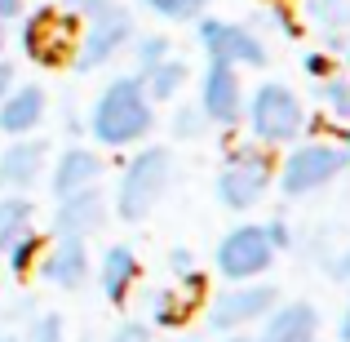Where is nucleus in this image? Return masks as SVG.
<instances>
[{"label": "nucleus", "mask_w": 350, "mask_h": 342, "mask_svg": "<svg viewBox=\"0 0 350 342\" xmlns=\"http://www.w3.org/2000/svg\"><path fill=\"white\" fill-rule=\"evenodd\" d=\"M350 169V147L346 143H297L275 169V187L280 196L301 200L310 191H324L333 178Z\"/></svg>", "instance_id": "39448f33"}, {"label": "nucleus", "mask_w": 350, "mask_h": 342, "mask_svg": "<svg viewBox=\"0 0 350 342\" xmlns=\"http://www.w3.org/2000/svg\"><path fill=\"white\" fill-rule=\"evenodd\" d=\"M133 36H137L133 32V14H129L124 5H107L103 14L85 18V27H80V36H76V53H71L76 76H89V71L107 67L120 49L133 45Z\"/></svg>", "instance_id": "423d86ee"}, {"label": "nucleus", "mask_w": 350, "mask_h": 342, "mask_svg": "<svg viewBox=\"0 0 350 342\" xmlns=\"http://www.w3.org/2000/svg\"><path fill=\"white\" fill-rule=\"evenodd\" d=\"M107 5H116V0H62L58 9H67L71 18H94V14H103Z\"/></svg>", "instance_id": "7c9ffc66"}, {"label": "nucleus", "mask_w": 350, "mask_h": 342, "mask_svg": "<svg viewBox=\"0 0 350 342\" xmlns=\"http://www.w3.org/2000/svg\"><path fill=\"white\" fill-rule=\"evenodd\" d=\"M14 85H18V80H14V62H5V58H0V98H5Z\"/></svg>", "instance_id": "72a5a7b5"}, {"label": "nucleus", "mask_w": 350, "mask_h": 342, "mask_svg": "<svg viewBox=\"0 0 350 342\" xmlns=\"http://www.w3.org/2000/svg\"><path fill=\"white\" fill-rule=\"evenodd\" d=\"M44 164H49V143L44 138H18L0 151V187L9 196H27L36 182L44 178Z\"/></svg>", "instance_id": "f8f14e48"}, {"label": "nucleus", "mask_w": 350, "mask_h": 342, "mask_svg": "<svg viewBox=\"0 0 350 342\" xmlns=\"http://www.w3.org/2000/svg\"><path fill=\"white\" fill-rule=\"evenodd\" d=\"M319 311L315 302H275V311L262 320L253 342H315Z\"/></svg>", "instance_id": "dca6fc26"}, {"label": "nucleus", "mask_w": 350, "mask_h": 342, "mask_svg": "<svg viewBox=\"0 0 350 342\" xmlns=\"http://www.w3.org/2000/svg\"><path fill=\"white\" fill-rule=\"evenodd\" d=\"M40 236H36V231H27L23 240H14V245L5 249V258H9V271L18 276V280H27V276L36 271V262H40Z\"/></svg>", "instance_id": "5701e85b"}, {"label": "nucleus", "mask_w": 350, "mask_h": 342, "mask_svg": "<svg viewBox=\"0 0 350 342\" xmlns=\"http://www.w3.org/2000/svg\"><path fill=\"white\" fill-rule=\"evenodd\" d=\"M76 18L67 14V9L49 5V9H36L31 18H27L23 27V49L27 58H36L40 67H62V62H71V53H76Z\"/></svg>", "instance_id": "1a4fd4ad"}, {"label": "nucleus", "mask_w": 350, "mask_h": 342, "mask_svg": "<svg viewBox=\"0 0 350 342\" xmlns=\"http://www.w3.org/2000/svg\"><path fill=\"white\" fill-rule=\"evenodd\" d=\"M266 231V240H271V249L280 254V249H293V227H288V218H271V223H262Z\"/></svg>", "instance_id": "c756f323"}, {"label": "nucleus", "mask_w": 350, "mask_h": 342, "mask_svg": "<svg viewBox=\"0 0 350 342\" xmlns=\"http://www.w3.org/2000/svg\"><path fill=\"white\" fill-rule=\"evenodd\" d=\"M137 280H142V262H137V254L129 245H111L98 258V289H103V298L111 307H124Z\"/></svg>", "instance_id": "6ab92c4d"}, {"label": "nucleus", "mask_w": 350, "mask_h": 342, "mask_svg": "<svg viewBox=\"0 0 350 342\" xmlns=\"http://www.w3.org/2000/svg\"><path fill=\"white\" fill-rule=\"evenodd\" d=\"M271 262H275V249H271V240H266L262 223H235L222 240H217V249H213L217 276L231 280V284L262 280V276L271 271Z\"/></svg>", "instance_id": "0eeeda50"}, {"label": "nucleus", "mask_w": 350, "mask_h": 342, "mask_svg": "<svg viewBox=\"0 0 350 342\" xmlns=\"http://www.w3.org/2000/svg\"><path fill=\"white\" fill-rule=\"evenodd\" d=\"M23 342H67V329H62V316H53V311H44V316H36L31 325H27V338Z\"/></svg>", "instance_id": "bb28decb"}, {"label": "nucleus", "mask_w": 350, "mask_h": 342, "mask_svg": "<svg viewBox=\"0 0 350 342\" xmlns=\"http://www.w3.org/2000/svg\"><path fill=\"white\" fill-rule=\"evenodd\" d=\"M200 271L187 276V280H169L160 284V289L151 293V316H146V325H160V329H182L191 320V311H196L200 302Z\"/></svg>", "instance_id": "a211bd4d"}, {"label": "nucleus", "mask_w": 350, "mask_h": 342, "mask_svg": "<svg viewBox=\"0 0 350 342\" xmlns=\"http://www.w3.org/2000/svg\"><path fill=\"white\" fill-rule=\"evenodd\" d=\"M244 120L262 147H284L306 134V107L284 80H262L244 98Z\"/></svg>", "instance_id": "20e7f679"}, {"label": "nucleus", "mask_w": 350, "mask_h": 342, "mask_svg": "<svg viewBox=\"0 0 350 342\" xmlns=\"http://www.w3.org/2000/svg\"><path fill=\"white\" fill-rule=\"evenodd\" d=\"M151 129H155V103L146 98L137 76H116L89 107V138L98 147L124 151V147L142 143Z\"/></svg>", "instance_id": "f257e3e1"}, {"label": "nucleus", "mask_w": 350, "mask_h": 342, "mask_svg": "<svg viewBox=\"0 0 350 342\" xmlns=\"http://www.w3.org/2000/svg\"><path fill=\"white\" fill-rule=\"evenodd\" d=\"M226 342H253V334H226Z\"/></svg>", "instance_id": "4c0bfd02"}, {"label": "nucleus", "mask_w": 350, "mask_h": 342, "mask_svg": "<svg viewBox=\"0 0 350 342\" xmlns=\"http://www.w3.org/2000/svg\"><path fill=\"white\" fill-rule=\"evenodd\" d=\"M301 67H306V76H310V80L333 76V62H328V53H306V58H301Z\"/></svg>", "instance_id": "2f4dec72"}, {"label": "nucleus", "mask_w": 350, "mask_h": 342, "mask_svg": "<svg viewBox=\"0 0 350 342\" xmlns=\"http://www.w3.org/2000/svg\"><path fill=\"white\" fill-rule=\"evenodd\" d=\"M333 271L342 276V280H350V249H346V254H342V258H337V262H333Z\"/></svg>", "instance_id": "c9c22d12"}, {"label": "nucleus", "mask_w": 350, "mask_h": 342, "mask_svg": "<svg viewBox=\"0 0 350 342\" xmlns=\"http://www.w3.org/2000/svg\"><path fill=\"white\" fill-rule=\"evenodd\" d=\"M196 40H200V49L208 53V62H222V67H266V45L239 23L200 18Z\"/></svg>", "instance_id": "9d476101"}, {"label": "nucleus", "mask_w": 350, "mask_h": 342, "mask_svg": "<svg viewBox=\"0 0 350 342\" xmlns=\"http://www.w3.org/2000/svg\"><path fill=\"white\" fill-rule=\"evenodd\" d=\"M36 267H40L44 284H53V289H85V284H89V271H94V258H89V245H85V240L58 236L40 254V262H36Z\"/></svg>", "instance_id": "ddd939ff"}, {"label": "nucleus", "mask_w": 350, "mask_h": 342, "mask_svg": "<svg viewBox=\"0 0 350 342\" xmlns=\"http://www.w3.org/2000/svg\"><path fill=\"white\" fill-rule=\"evenodd\" d=\"M44 112H49V98L40 85H14L0 98V134L9 138H31L40 129Z\"/></svg>", "instance_id": "f3484780"}, {"label": "nucleus", "mask_w": 350, "mask_h": 342, "mask_svg": "<svg viewBox=\"0 0 350 342\" xmlns=\"http://www.w3.org/2000/svg\"><path fill=\"white\" fill-rule=\"evenodd\" d=\"M103 173H107V164L94 147H67V151L58 156V164H53V173H49V191H53V200L80 196V191H89V187H103Z\"/></svg>", "instance_id": "4468645a"}, {"label": "nucleus", "mask_w": 350, "mask_h": 342, "mask_svg": "<svg viewBox=\"0 0 350 342\" xmlns=\"http://www.w3.org/2000/svg\"><path fill=\"white\" fill-rule=\"evenodd\" d=\"M169 53H173L169 36H133V67H137V71H146V67H155V62H164Z\"/></svg>", "instance_id": "393cba45"}, {"label": "nucleus", "mask_w": 350, "mask_h": 342, "mask_svg": "<svg viewBox=\"0 0 350 342\" xmlns=\"http://www.w3.org/2000/svg\"><path fill=\"white\" fill-rule=\"evenodd\" d=\"M182 342H196V338H182Z\"/></svg>", "instance_id": "a19ab883"}, {"label": "nucleus", "mask_w": 350, "mask_h": 342, "mask_svg": "<svg viewBox=\"0 0 350 342\" xmlns=\"http://www.w3.org/2000/svg\"><path fill=\"white\" fill-rule=\"evenodd\" d=\"M155 18H169V23H196L208 9V0H142Z\"/></svg>", "instance_id": "b1692460"}, {"label": "nucleus", "mask_w": 350, "mask_h": 342, "mask_svg": "<svg viewBox=\"0 0 350 342\" xmlns=\"http://www.w3.org/2000/svg\"><path fill=\"white\" fill-rule=\"evenodd\" d=\"M36 223V205H31V196H0V254H5L14 240H23L27 231H31Z\"/></svg>", "instance_id": "412c9836"}, {"label": "nucleus", "mask_w": 350, "mask_h": 342, "mask_svg": "<svg viewBox=\"0 0 350 342\" xmlns=\"http://www.w3.org/2000/svg\"><path fill=\"white\" fill-rule=\"evenodd\" d=\"M346 71H350V49H346Z\"/></svg>", "instance_id": "ea45409f"}, {"label": "nucleus", "mask_w": 350, "mask_h": 342, "mask_svg": "<svg viewBox=\"0 0 350 342\" xmlns=\"http://www.w3.org/2000/svg\"><path fill=\"white\" fill-rule=\"evenodd\" d=\"M173 182V156L169 147H142L133 151V160L124 164L116 182V218L120 223H142L155 214V205L164 200Z\"/></svg>", "instance_id": "f03ea898"}, {"label": "nucleus", "mask_w": 350, "mask_h": 342, "mask_svg": "<svg viewBox=\"0 0 350 342\" xmlns=\"http://www.w3.org/2000/svg\"><path fill=\"white\" fill-rule=\"evenodd\" d=\"M204 112H200V107H178V112H173V120H169V134L178 138V143H191V138H200L204 134Z\"/></svg>", "instance_id": "a878e982"}, {"label": "nucleus", "mask_w": 350, "mask_h": 342, "mask_svg": "<svg viewBox=\"0 0 350 342\" xmlns=\"http://www.w3.org/2000/svg\"><path fill=\"white\" fill-rule=\"evenodd\" d=\"M200 112H204L208 125L217 129H235L239 116H244V85H239L235 67H222V62H208L204 80H200Z\"/></svg>", "instance_id": "9b49d317"}, {"label": "nucleus", "mask_w": 350, "mask_h": 342, "mask_svg": "<svg viewBox=\"0 0 350 342\" xmlns=\"http://www.w3.org/2000/svg\"><path fill=\"white\" fill-rule=\"evenodd\" d=\"M23 0H0V23H14V18H23Z\"/></svg>", "instance_id": "473e14b6"}, {"label": "nucleus", "mask_w": 350, "mask_h": 342, "mask_svg": "<svg viewBox=\"0 0 350 342\" xmlns=\"http://www.w3.org/2000/svg\"><path fill=\"white\" fill-rule=\"evenodd\" d=\"M213 187H217L222 209H231V214H248V209L262 205L266 191L275 187V160H271V151H266L262 143L231 147L226 160H222V169H217V178H213Z\"/></svg>", "instance_id": "7ed1b4c3"}, {"label": "nucleus", "mask_w": 350, "mask_h": 342, "mask_svg": "<svg viewBox=\"0 0 350 342\" xmlns=\"http://www.w3.org/2000/svg\"><path fill=\"white\" fill-rule=\"evenodd\" d=\"M275 302H280V284H231V289H222L213 302H208V334H244L248 325H262L266 316L275 311Z\"/></svg>", "instance_id": "6e6552de"}, {"label": "nucleus", "mask_w": 350, "mask_h": 342, "mask_svg": "<svg viewBox=\"0 0 350 342\" xmlns=\"http://www.w3.org/2000/svg\"><path fill=\"white\" fill-rule=\"evenodd\" d=\"M187 276H196V254L187 245H173L169 249V280H187Z\"/></svg>", "instance_id": "cd10ccee"}, {"label": "nucleus", "mask_w": 350, "mask_h": 342, "mask_svg": "<svg viewBox=\"0 0 350 342\" xmlns=\"http://www.w3.org/2000/svg\"><path fill=\"white\" fill-rule=\"evenodd\" d=\"M337 338H342V342H350V302H346L342 320H337Z\"/></svg>", "instance_id": "f704fd0d"}, {"label": "nucleus", "mask_w": 350, "mask_h": 342, "mask_svg": "<svg viewBox=\"0 0 350 342\" xmlns=\"http://www.w3.org/2000/svg\"><path fill=\"white\" fill-rule=\"evenodd\" d=\"M0 49H5V23H0Z\"/></svg>", "instance_id": "58836bf2"}, {"label": "nucleus", "mask_w": 350, "mask_h": 342, "mask_svg": "<svg viewBox=\"0 0 350 342\" xmlns=\"http://www.w3.org/2000/svg\"><path fill=\"white\" fill-rule=\"evenodd\" d=\"M107 342H155V338H151V325H146V320H120Z\"/></svg>", "instance_id": "c85d7f7f"}, {"label": "nucleus", "mask_w": 350, "mask_h": 342, "mask_svg": "<svg viewBox=\"0 0 350 342\" xmlns=\"http://www.w3.org/2000/svg\"><path fill=\"white\" fill-rule=\"evenodd\" d=\"M301 9H306V18L315 27H324V32L350 27V0H301Z\"/></svg>", "instance_id": "4be33fe9"}, {"label": "nucleus", "mask_w": 350, "mask_h": 342, "mask_svg": "<svg viewBox=\"0 0 350 342\" xmlns=\"http://www.w3.org/2000/svg\"><path fill=\"white\" fill-rule=\"evenodd\" d=\"M103 223H107V196H103V187H89V191H80V196H62L58 209H53V236L89 240Z\"/></svg>", "instance_id": "2eb2a0df"}, {"label": "nucleus", "mask_w": 350, "mask_h": 342, "mask_svg": "<svg viewBox=\"0 0 350 342\" xmlns=\"http://www.w3.org/2000/svg\"><path fill=\"white\" fill-rule=\"evenodd\" d=\"M133 76L142 80V89H146V98H151V103H173V98L187 89L191 67L169 53L164 62H155V67H146V71H133Z\"/></svg>", "instance_id": "aec40b11"}, {"label": "nucleus", "mask_w": 350, "mask_h": 342, "mask_svg": "<svg viewBox=\"0 0 350 342\" xmlns=\"http://www.w3.org/2000/svg\"><path fill=\"white\" fill-rule=\"evenodd\" d=\"M0 342H23V338H18L14 329H5V325H0Z\"/></svg>", "instance_id": "e433bc0d"}]
</instances>
